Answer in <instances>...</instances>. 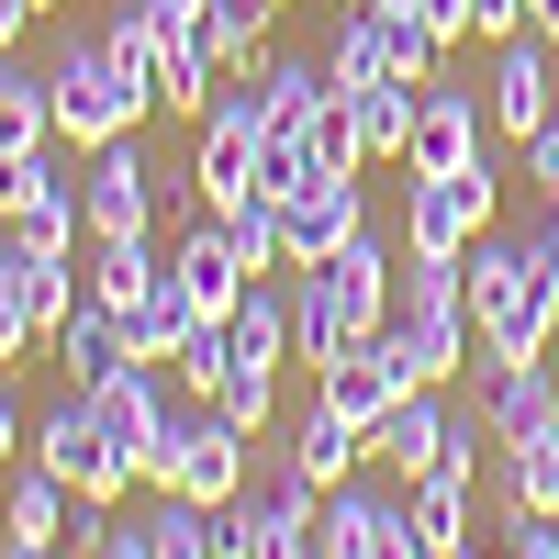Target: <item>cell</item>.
<instances>
[{"label": "cell", "instance_id": "39", "mask_svg": "<svg viewBox=\"0 0 559 559\" xmlns=\"http://www.w3.org/2000/svg\"><path fill=\"white\" fill-rule=\"evenodd\" d=\"M0 168H12V157H0Z\"/></svg>", "mask_w": 559, "mask_h": 559}, {"label": "cell", "instance_id": "18", "mask_svg": "<svg viewBox=\"0 0 559 559\" xmlns=\"http://www.w3.org/2000/svg\"><path fill=\"white\" fill-rule=\"evenodd\" d=\"M459 548H481L471 537V481H448V471L403 481V559H459Z\"/></svg>", "mask_w": 559, "mask_h": 559}, {"label": "cell", "instance_id": "2", "mask_svg": "<svg viewBox=\"0 0 559 559\" xmlns=\"http://www.w3.org/2000/svg\"><path fill=\"white\" fill-rule=\"evenodd\" d=\"M313 515H324V481L302 471L292 437H258L236 503H224V559H302L313 548Z\"/></svg>", "mask_w": 559, "mask_h": 559}, {"label": "cell", "instance_id": "23", "mask_svg": "<svg viewBox=\"0 0 559 559\" xmlns=\"http://www.w3.org/2000/svg\"><path fill=\"white\" fill-rule=\"evenodd\" d=\"M123 358H134V336H123V313L79 292V313L57 324V369H68V381L90 392V381H112V369H123Z\"/></svg>", "mask_w": 559, "mask_h": 559}, {"label": "cell", "instance_id": "28", "mask_svg": "<svg viewBox=\"0 0 559 559\" xmlns=\"http://www.w3.org/2000/svg\"><path fill=\"white\" fill-rule=\"evenodd\" d=\"M146 102H157V112H202V102H213V57H202V34H157V57H146Z\"/></svg>", "mask_w": 559, "mask_h": 559}, {"label": "cell", "instance_id": "7", "mask_svg": "<svg viewBox=\"0 0 559 559\" xmlns=\"http://www.w3.org/2000/svg\"><path fill=\"white\" fill-rule=\"evenodd\" d=\"M79 224H90V247H102V236H157V224H168V168L134 157V134L90 146L79 157Z\"/></svg>", "mask_w": 559, "mask_h": 559}, {"label": "cell", "instance_id": "20", "mask_svg": "<svg viewBox=\"0 0 559 559\" xmlns=\"http://www.w3.org/2000/svg\"><path fill=\"white\" fill-rule=\"evenodd\" d=\"M247 79H258L269 134H313L324 112H336V68H324V57H258Z\"/></svg>", "mask_w": 559, "mask_h": 559}, {"label": "cell", "instance_id": "35", "mask_svg": "<svg viewBox=\"0 0 559 559\" xmlns=\"http://www.w3.org/2000/svg\"><path fill=\"white\" fill-rule=\"evenodd\" d=\"M23 459V403H12V381H0V471Z\"/></svg>", "mask_w": 559, "mask_h": 559}, {"label": "cell", "instance_id": "38", "mask_svg": "<svg viewBox=\"0 0 559 559\" xmlns=\"http://www.w3.org/2000/svg\"><path fill=\"white\" fill-rule=\"evenodd\" d=\"M0 57H12V45H0Z\"/></svg>", "mask_w": 559, "mask_h": 559}, {"label": "cell", "instance_id": "32", "mask_svg": "<svg viewBox=\"0 0 559 559\" xmlns=\"http://www.w3.org/2000/svg\"><path fill=\"white\" fill-rule=\"evenodd\" d=\"M224 414H236V426H258L269 437V403H280V369H258V358H236V369H224V392H213Z\"/></svg>", "mask_w": 559, "mask_h": 559}, {"label": "cell", "instance_id": "1", "mask_svg": "<svg viewBox=\"0 0 559 559\" xmlns=\"http://www.w3.org/2000/svg\"><path fill=\"white\" fill-rule=\"evenodd\" d=\"M471 358H548L559 336V269L537 236H471Z\"/></svg>", "mask_w": 559, "mask_h": 559}, {"label": "cell", "instance_id": "13", "mask_svg": "<svg viewBox=\"0 0 559 559\" xmlns=\"http://www.w3.org/2000/svg\"><path fill=\"white\" fill-rule=\"evenodd\" d=\"M471 414L492 426V448H526L559 426V381L548 358H471Z\"/></svg>", "mask_w": 559, "mask_h": 559}, {"label": "cell", "instance_id": "19", "mask_svg": "<svg viewBox=\"0 0 559 559\" xmlns=\"http://www.w3.org/2000/svg\"><path fill=\"white\" fill-rule=\"evenodd\" d=\"M168 269L191 280V302H202V313H236V302H247V280H258V269L236 258V236H224V213H213V202H202V224H191V236L168 247Z\"/></svg>", "mask_w": 559, "mask_h": 559}, {"label": "cell", "instance_id": "17", "mask_svg": "<svg viewBox=\"0 0 559 559\" xmlns=\"http://www.w3.org/2000/svg\"><path fill=\"white\" fill-rule=\"evenodd\" d=\"M324 292H336L347 336H369V324H392V302H403V269H392V247L358 224V236H347L336 258H324Z\"/></svg>", "mask_w": 559, "mask_h": 559}, {"label": "cell", "instance_id": "33", "mask_svg": "<svg viewBox=\"0 0 559 559\" xmlns=\"http://www.w3.org/2000/svg\"><path fill=\"white\" fill-rule=\"evenodd\" d=\"M515 157H526V179H537V202H559V112H548V123L526 134Z\"/></svg>", "mask_w": 559, "mask_h": 559}, {"label": "cell", "instance_id": "15", "mask_svg": "<svg viewBox=\"0 0 559 559\" xmlns=\"http://www.w3.org/2000/svg\"><path fill=\"white\" fill-rule=\"evenodd\" d=\"M358 224H369L358 179H302V191H280V269H324Z\"/></svg>", "mask_w": 559, "mask_h": 559}, {"label": "cell", "instance_id": "34", "mask_svg": "<svg viewBox=\"0 0 559 559\" xmlns=\"http://www.w3.org/2000/svg\"><path fill=\"white\" fill-rule=\"evenodd\" d=\"M471 34L503 45V34H526V0H471Z\"/></svg>", "mask_w": 559, "mask_h": 559}, {"label": "cell", "instance_id": "16", "mask_svg": "<svg viewBox=\"0 0 559 559\" xmlns=\"http://www.w3.org/2000/svg\"><path fill=\"white\" fill-rule=\"evenodd\" d=\"M68 481L57 471H45V459L23 448V471L12 481H0V548H12V559H45V548H68Z\"/></svg>", "mask_w": 559, "mask_h": 559}, {"label": "cell", "instance_id": "36", "mask_svg": "<svg viewBox=\"0 0 559 559\" xmlns=\"http://www.w3.org/2000/svg\"><path fill=\"white\" fill-rule=\"evenodd\" d=\"M526 34H548V45H559V0H526Z\"/></svg>", "mask_w": 559, "mask_h": 559}, {"label": "cell", "instance_id": "5", "mask_svg": "<svg viewBox=\"0 0 559 559\" xmlns=\"http://www.w3.org/2000/svg\"><path fill=\"white\" fill-rule=\"evenodd\" d=\"M90 414H102L112 459L157 492V481H168V437H179V392H168V369H157V358H123L112 381H90Z\"/></svg>", "mask_w": 559, "mask_h": 559}, {"label": "cell", "instance_id": "6", "mask_svg": "<svg viewBox=\"0 0 559 559\" xmlns=\"http://www.w3.org/2000/svg\"><path fill=\"white\" fill-rule=\"evenodd\" d=\"M191 191L224 213V202H247L269 191V112H258V79H213V102H202V146H191Z\"/></svg>", "mask_w": 559, "mask_h": 559}, {"label": "cell", "instance_id": "10", "mask_svg": "<svg viewBox=\"0 0 559 559\" xmlns=\"http://www.w3.org/2000/svg\"><path fill=\"white\" fill-rule=\"evenodd\" d=\"M313 559H403V471H347V481H324Z\"/></svg>", "mask_w": 559, "mask_h": 559}, {"label": "cell", "instance_id": "31", "mask_svg": "<svg viewBox=\"0 0 559 559\" xmlns=\"http://www.w3.org/2000/svg\"><path fill=\"white\" fill-rule=\"evenodd\" d=\"M157 34H168V23H157V0H102V45H112V57H123L134 79H146V57H157Z\"/></svg>", "mask_w": 559, "mask_h": 559}, {"label": "cell", "instance_id": "26", "mask_svg": "<svg viewBox=\"0 0 559 559\" xmlns=\"http://www.w3.org/2000/svg\"><path fill=\"white\" fill-rule=\"evenodd\" d=\"M269 23H280V0H202V57H213V79H236L258 45H269Z\"/></svg>", "mask_w": 559, "mask_h": 559}, {"label": "cell", "instance_id": "12", "mask_svg": "<svg viewBox=\"0 0 559 559\" xmlns=\"http://www.w3.org/2000/svg\"><path fill=\"white\" fill-rule=\"evenodd\" d=\"M481 134H492L481 79L426 68V90H414V134H403V168H471V157H481Z\"/></svg>", "mask_w": 559, "mask_h": 559}, {"label": "cell", "instance_id": "3", "mask_svg": "<svg viewBox=\"0 0 559 559\" xmlns=\"http://www.w3.org/2000/svg\"><path fill=\"white\" fill-rule=\"evenodd\" d=\"M45 90H57V146L68 157H90V146H112V134H134L157 102H146V79H134L112 45H102V23H79L68 45H57V68H45Z\"/></svg>", "mask_w": 559, "mask_h": 559}, {"label": "cell", "instance_id": "8", "mask_svg": "<svg viewBox=\"0 0 559 559\" xmlns=\"http://www.w3.org/2000/svg\"><path fill=\"white\" fill-rule=\"evenodd\" d=\"M492 213H503L492 157H471V168H403V247H471V236H492Z\"/></svg>", "mask_w": 559, "mask_h": 559}, {"label": "cell", "instance_id": "29", "mask_svg": "<svg viewBox=\"0 0 559 559\" xmlns=\"http://www.w3.org/2000/svg\"><path fill=\"white\" fill-rule=\"evenodd\" d=\"M336 347H347V313H336V292H324V269H302V280H292V358L324 369Z\"/></svg>", "mask_w": 559, "mask_h": 559}, {"label": "cell", "instance_id": "22", "mask_svg": "<svg viewBox=\"0 0 559 559\" xmlns=\"http://www.w3.org/2000/svg\"><path fill=\"white\" fill-rule=\"evenodd\" d=\"M57 146V90L45 68H23V45L0 57V157H45Z\"/></svg>", "mask_w": 559, "mask_h": 559}, {"label": "cell", "instance_id": "21", "mask_svg": "<svg viewBox=\"0 0 559 559\" xmlns=\"http://www.w3.org/2000/svg\"><path fill=\"white\" fill-rule=\"evenodd\" d=\"M123 313V336H134V358H179V336H191V324H202V302H191V280H179L168 258H157V280H146V292H134V302H112Z\"/></svg>", "mask_w": 559, "mask_h": 559}, {"label": "cell", "instance_id": "37", "mask_svg": "<svg viewBox=\"0 0 559 559\" xmlns=\"http://www.w3.org/2000/svg\"><path fill=\"white\" fill-rule=\"evenodd\" d=\"M34 12H68V0H34Z\"/></svg>", "mask_w": 559, "mask_h": 559}, {"label": "cell", "instance_id": "24", "mask_svg": "<svg viewBox=\"0 0 559 559\" xmlns=\"http://www.w3.org/2000/svg\"><path fill=\"white\" fill-rule=\"evenodd\" d=\"M292 448H302V471H313V481H347V471H369V426H358V414H336L324 392L292 414Z\"/></svg>", "mask_w": 559, "mask_h": 559}, {"label": "cell", "instance_id": "14", "mask_svg": "<svg viewBox=\"0 0 559 559\" xmlns=\"http://www.w3.org/2000/svg\"><path fill=\"white\" fill-rule=\"evenodd\" d=\"M481 102H492V134L526 146V134L559 112V79H548V34H503L492 68H481Z\"/></svg>", "mask_w": 559, "mask_h": 559}, {"label": "cell", "instance_id": "11", "mask_svg": "<svg viewBox=\"0 0 559 559\" xmlns=\"http://www.w3.org/2000/svg\"><path fill=\"white\" fill-rule=\"evenodd\" d=\"M247 459H258V426H236V414H224L213 392H191V403H179V437H168V481H179V492L236 503Z\"/></svg>", "mask_w": 559, "mask_h": 559}, {"label": "cell", "instance_id": "27", "mask_svg": "<svg viewBox=\"0 0 559 559\" xmlns=\"http://www.w3.org/2000/svg\"><path fill=\"white\" fill-rule=\"evenodd\" d=\"M12 292H23V324H34V347H57V324L79 313V280H68V258H34V247L12 236Z\"/></svg>", "mask_w": 559, "mask_h": 559}, {"label": "cell", "instance_id": "25", "mask_svg": "<svg viewBox=\"0 0 559 559\" xmlns=\"http://www.w3.org/2000/svg\"><path fill=\"white\" fill-rule=\"evenodd\" d=\"M414 90H426V79H358V90H336L369 157H403V134H414Z\"/></svg>", "mask_w": 559, "mask_h": 559}, {"label": "cell", "instance_id": "4", "mask_svg": "<svg viewBox=\"0 0 559 559\" xmlns=\"http://www.w3.org/2000/svg\"><path fill=\"white\" fill-rule=\"evenodd\" d=\"M392 324L414 336V369L426 381H459L471 369V247H403V302H392Z\"/></svg>", "mask_w": 559, "mask_h": 559}, {"label": "cell", "instance_id": "30", "mask_svg": "<svg viewBox=\"0 0 559 559\" xmlns=\"http://www.w3.org/2000/svg\"><path fill=\"white\" fill-rule=\"evenodd\" d=\"M224 369H236V336H224V313H202L191 336H179L168 381H179V392H224Z\"/></svg>", "mask_w": 559, "mask_h": 559}, {"label": "cell", "instance_id": "9", "mask_svg": "<svg viewBox=\"0 0 559 559\" xmlns=\"http://www.w3.org/2000/svg\"><path fill=\"white\" fill-rule=\"evenodd\" d=\"M23 448H34L68 492H102V503H123V492H134V471L112 459V437H102V414H90V392H79V381H68V392L23 426Z\"/></svg>", "mask_w": 559, "mask_h": 559}]
</instances>
